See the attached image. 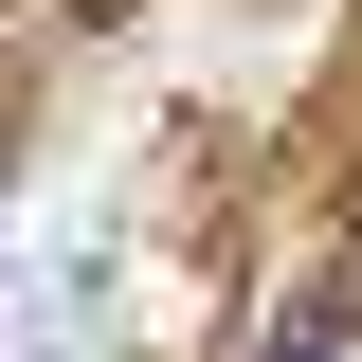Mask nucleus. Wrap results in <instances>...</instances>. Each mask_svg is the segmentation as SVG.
Segmentation results:
<instances>
[{"label":"nucleus","mask_w":362,"mask_h":362,"mask_svg":"<svg viewBox=\"0 0 362 362\" xmlns=\"http://www.w3.org/2000/svg\"><path fill=\"white\" fill-rule=\"evenodd\" d=\"M272 362H344V344H326V326H290V344H272Z\"/></svg>","instance_id":"1"}]
</instances>
